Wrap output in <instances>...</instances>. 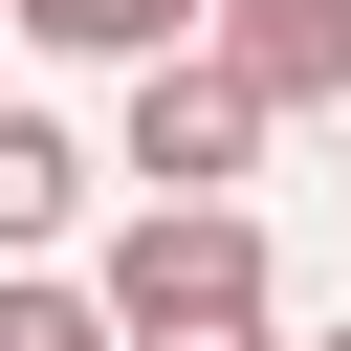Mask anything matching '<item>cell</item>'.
I'll list each match as a JSON object with an SVG mask.
<instances>
[{
  "instance_id": "cell-6",
  "label": "cell",
  "mask_w": 351,
  "mask_h": 351,
  "mask_svg": "<svg viewBox=\"0 0 351 351\" xmlns=\"http://www.w3.org/2000/svg\"><path fill=\"white\" fill-rule=\"evenodd\" d=\"M0 351H132V329H110V285H44V263H0Z\"/></svg>"
},
{
  "instance_id": "cell-1",
  "label": "cell",
  "mask_w": 351,
  "mask_h": 351,
  "mask_svg": "<svg viewBox=\"0 0 351 351\" xmlns=\"http://www.w3.org/2000/svg\"><path fill=\"white\" fill-rule=\"evenodd\" d=\"M132 351H197V329H263V219L241 197H132V241L88 263Z\"/></svg>"
},
{
  "instance_id": "cell-8",
  "label": "cell",
  "mask_w": 351,
  "mask_h": 351,
  "mask_svg": "<svg viewBox=\"0 0 351 351\" xmlns=\"http://www.w3.org/2000/svg\"><path fill=\"white\" fill-rule=\"evenodd\" d=\"M329 351H351V329H329Z\"/></svg>"
},
{
  "instance_id": "cell-4",
  "label": "cell",
  "mask_w": 351,
  "mask_h": 351,
  "mask_svg": "<svg viewBox=\"0 0 351 351\" xmlns=\"http://www.w3.org/2000/svg\"><path fill=\"white\" fill-rule=\"evenodd\" d=\"M22 44H66V66H197L219 44V0H0Z\"/></svg>"
},
{
  "instance_id": "cell-7",
  "label": "cell",
  "mask_w": 351,
  "mask_h": 351,
  "mask_svg": "<svg viewBox=\"0 0 351 351\" xmlns=\"http://www.w3.org/2000/svg\"><path fill=\"white\" fill-rule=\"evenodd\" d=\"M197 351H285V329H197Z\"/></svg>"
},
{
  "instance_id": "cell-5",
  "label": "cell",
  "mask_w": 351,
  "mask_h": 351,
  "mask_svg": "<svg viewBox=\"0 0 351 351\" xmlns=\"http://www.w3.org/2000/svg\"><path fill=\"white\" fill-rule=\"evenodd\" d=\"M66 219H88V154H66L44 110H0V263H44Z\"/></svg>"
},
{
  "instance_id": "cell-2",
  "label": "cell",
  "mask_w": 351,
  "mask_h": 351,
  "mask_svg": "<svg viewBox=\"0 0 351 351\" xmlns=\"http://www.w3.org/2000/svg\"><path fill=\"white\" fill-rule=\"evenodd\" d=\"M241 154H263V88L197 44V66H132V176L154 197H241Z\"/></svg>"
},
{
  "instance_id": "cell-3",
  "label": "cell",
  "mask_w": 351,
  "mask_h": 351,
  "mask_svg": "<svg viewBox=\"0 0 351 351\" xmlns=\"http://www.w3.org/2000/svg\"><path fill=\"white\" fill-rule=\"evenodd\" d=\"M219 66L263 88V132L285 110H351V0H219Z\"/></svg>"
}]
</instances>
